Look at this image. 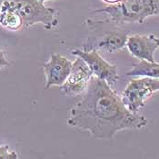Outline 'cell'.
Instances as JSON below:
<instances>
[{
  "instance_id": "ba28073f",
  "label": "cell",
  "mask_w": 159,
  "mask_h": 159,
  "mask_svg": "<svg viewBox=\"0 0 159 159\" xmlns=\"http://www.w3.org/2000/svg\"><path fill=\"white\" fill-rule=\"evenodd\" d=\"M125 47L135 58L155 62V53L159 49V37L153 34L133 35L127 37Z\"/></svg>"
},
{
  "instance_id": "4fadbf2b",
  "label": "cell",
  "mask_w": 159,
  "mask_h": 159,
  "mask_svg": "<svg viewBox=\"0 0 159 159\" xmlns=\"http://www.w3.org/2000/svg\"><path fill=\"white\" fill-rule=\"evenodd\" d=\"M9 65H10V64H9L8 60L7 59L4 51L0 49V70H1L2 68L6 67V66H8Z\"/></svg>"
},
{
  "instance_id": "7c38bea8",
  "label": "cell",
  "mask_w": 159,
  "mask_h": 159,
  "mask_svg": "<svg viewBox=\"0 0 159 159\" xmlns=\"http://www.w3.org/2000/svg\"><path fill=\"white\" fill-rule=\"evenodd\" d=\"M0 158L1 159H17L18 155L16 151L11 150L7 145H0Z\"/></svg>"
},
{
  "instance_id": "277c9868",
  "label": "cell",
  "mask_w": 159,
  "mask_h": 159,
  "mask_svg": "<svg viewBox=\"0 0 159 159\" xmlns=\"http://www.w3.org/2000/svg\"><path fill=\"white\" fill-rule=\"evenodd\" d=\"M159 91V78L140 76L129 81L124 89L121 98L126 107L133 113H138L145 107L147 99Z\"/></svg>"
},
{
  "instance_id": "8fae6325",
  "label": "cell",
  "mask_w": 159,
  "mask_h": 159,
  "mask_svg": "<svg viewBox=\"0 0 159 159\" xmlns=\"http://www.w3.org/2000/svg\"><path fill=\"white\" fill-rule=\"evenodd\" d=\"M126 76H147L159 78V63L140 60L135 64L133 68L125 74Z\"/></svg>"
},
{
  "instance_id": "3957f363",
  "label": "cell",
  "mask_w": 159,
  "mask_h": 159,
  "mask_svg": "<svg viewBox=\"0 0 159 159\" xmlns=\"http://www.w3.org/2000/svg\"><path fill=\"white\" fill-rule=\"evenodd\" d=\"M23 18L24 28L42 24L50 30L58 24V14L55 8L46 7L40 0H11Z\"/></svg>"
},
{
  "instance_id": "9c48e42d",
  "label": "cell",
  "mask_w": 159,
  "mask_h": 159,
  "mask_svg": "<svg viewBox=\"0 0 159 159\" xmlns=\"http://www.w3.org/2000/svg\"><path fill=\"white\" fill-rule=\"evenodd\" d=\"M0 25L12 31L24 28L23 18L11 0H4L0 6Z\"/></svg>"
},
{
  "instance_id": "30bf717a",
  "label": "cell",
  "mask_w": 159,
  "mask_h": 159,
  "mask_svg": "<svg viewBox=\"0 0 159 159\" xmlns=\"http://www.w3.org/2000/svg\"><path fill=\"white\" fill-rule=\"evenodd\" d=\"M128 33L124 31L111 32L99 38L92 48L101 50L107 53H115L126 46Z\"/></svg>"
},
{
  "instance_id": "6da1fadb",
  "label": "cell",
  "mask_w": 159,
  "mask_h": 159,
  "mask_svg": "<svg viewBox=\"0 0 159 159\" xmlns=\"http://www.w3.org/2000/svg\"><path fill=\"white\" fill-rule=\"evenodd\" d=\"M147 118L133 113L106 81L92 76L83 97L69 111L67 125L88 132L93 138L113 139L125 129H141Z\"/></svg>"
},
{
  "instance_id": "5b68a950",
  "label": "cell",
  "mask_w": 159,
  "mask_h": 159,
  "mask_svg": "<svg viewBox=\"0 0 159 159\" xmlns=\"http://www.w3.org/2000/svg\"><path fill=\"white\" fill-rule=\"evenodd\" d=\"M73 56L78 57L86 62L90 67L93 75L106 81L112 88H116L119 79L118 69L116 65L107 61L95 48L75 49L71 52Z\"/></svg>"
},
{
  "instance_id": "7a4b0ae2",
  "label": "cell",
  "mask_w": 159,
  "mask_h": 159,
  "mask_svg": "<svg viewBox=\"0 0 159 159\" xmlns=\"http://www.w3.org/2000/svg\"><path fill=\"white\" fill-rule=\"evenodd\" d=\"M102 21L112 24H143L148 17L159 16V0H123L116 5L96 9Z\"/></svg>"
},
{
  "instance_id": "9a60e30c",
  "label": "cell",
  "mask_w": 159,
  "mask_h": 159,
  "mask_svg": "<svg viewBox=\"0 0 159 159\" xmlns=\"http://www.w3.org/2000/svg\"><path fill=\"white\" fill-rule=\"evenodd\" d=\"M40 1H41V2H43V3H45L46 1H48V0H40Z\"/></svg>"
},
{
  "instance_id": "5bb4252c",
  "label": "cell",
  "mask_w": 159,
  "mask_h": 159,
  "mask_svg": "<svg viewBox=\"0 0 159 159\" xmlns=\"http://www.w3.org/2000/svg\"><path fill=\"white\" fill-rule=\"evenodd\" d=\"M103 2H105V3H107V4H108L109 6L111 5H116V4H118V3H120L121 1L123 0H102Z\"/></svg>"
},
{
  "instance_id": "52a82bcc",
  "label": "cell",
  "mask_w": 159,
  "mask_h": 159,
  "mask_svg": "<svg viewBox=\"0 0 159 159\" xmlns=\"http://www.w3.org/2000/svg\"><path fill=\"white\" fill-rule=\"evenodd\" d=\"M73 62L63 55L53 53L48 61L43 66L46 75L45 88L48 89L52 86H61L71 72Z\"/></svg>"
},
{
  "instance_id": "8992f818",
  "label": "cell",
  "mask_w": 159,
  "mask_h": 159,
  "mask_svg": "<svg viewBox=\"0 0 159 159\" xmlns=\"http://www.w3.org/2000/svg\"><path fill=\"white\" fill-rule=\"evenodd\" d=\"M93 73L82 58L76 57L73 62L71 72L65 83L60 86L61 92L67 97L83 95L90 83Z\"/></svg>"
}]
</instances>
